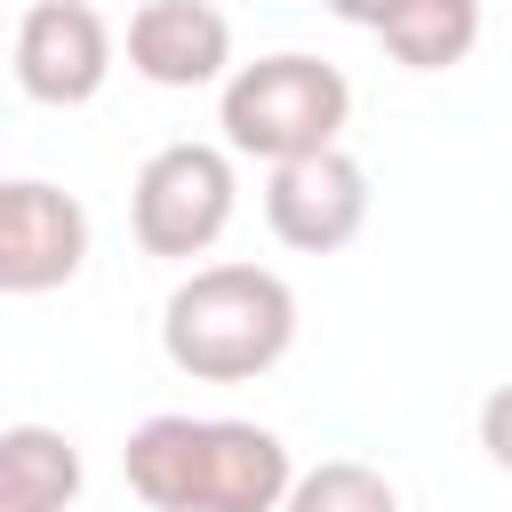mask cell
<instances>
[{
    "label": "cell",
    "mask_w": 512,
    "mask_h": 512,
    "mask_svg": "<svg viewBox=\"0 0 512 512\" xmlns=\"http://www.w3.org/2000/svg\"><path fill=\"white\" fill-rule=\"evenodd\" d=\"M144 512H280L296 456L272 424L240 416H144L120 448Z\"/></svg>",
    "instance_id": "obj_1"
},
{
    "label": "cell",
    "mask_w": 512,
    "mask_h": 512,
    "mask_svg": "<svg viewBox=\"0 0 512 512\" xmlns=\"http://www.w3.org/2000/svg\"><path fill=\"white\" fill-rule=\"evenodd\" d=\"M296 344V288L264 264H192L160 304V352L192 384H256Z\"/></svg>",
    "instance_id": "obj_2"
},
{
    "label": "cell",
    "mask_w": 512,
    "mask_h": 512,
    "mask_svg": "<svg viewBox=\"0 0 512 512\" xmlns=\"http://www.w3.org/2000/svg\"><path fill=\"white\" fill-rule=\"evenodd\" d=\"M344 120H352V80H344L328 56H304V48L232 64V72L216 80V128H224V152L264 160V168L336 144Z\"/></svg>",
    "instance_id": "obj_3"
},
{
    "label": "cell",
    "mask_w": 512,
    "mask_h": 512,
    "mask_svg": "<svg viewBox=\"0 0 512 512\" xmlns=\"http://www.w3.org/2000/svg\"><path fill=\"white\" fill-rule=\"evenodd\" d=\"M240 208V176L224 144H160L128 184V232L160 264H192L224 240Z\"/></svg>",
    "instance_id": "obj_4"
},
{
    "label": "cell",
    "mask_w": 512,
    "mask_h": 512,
    "mask_svg": "<svg viewBox=\"0 0 512 512\" xmlns=\"http://www.w3.org/2000/svg\"><path fill=\"white\" fill-rule=\"evenodd\" d=\"M264 224H272V240L296 248V256H336V248H352L360 224H368V168H360L344 144L272 160V176H264Z\"/></svg>",
    "instance_id": "obj_5"
},
{
    "label": "cell",
    "mask_w": 512,
    "mask_h": 512,
    "mask_svg": "<svg viewBox=\"0 0 512 512\" xmlns=\"http://www.w3.org/2000/svg\"><path fill=\"white\" fill-rule=\"evenodd\" d=\"M8 72L32 104L48 112H72L88 104L104 80H112V24L88 8V0H32L16 16V40H8Z\"/></svg>",
    "instance_id": "obj_6"
},
{
    "label": "cell",
    "mask_w": 512,
    "mask_h": 512,
    "mask_svg": "<svg viewBox=\"0 0 512 512\" xmlns=\"http://www.w3.org/2000/svg\"><path fill=\"white\" fill-rule=\"evenodd\" d=\"M88 264V208L48 176H0V296H48Z\"/></svg>",
    "instance_id": "obj_7"
},
{
    "label": "cell",
    "mask_w": 512,
    "mask_h": 512,
    "mask_svg": "<svg viewBox=\"0 0 512 512\" xmlns=\"http://www.w3.org/2000/svg\"><path fill=\"white\" fill-rule=\"evenodd\" d=\"M128 72L152 88H216L232 72V16L216 0H144L128 16Z\"/></svg>",
    "instance_id": "obj_8"
},
{
    "label": "cell",
    "mask_w": 512,
    "mask_h": 512,
    "mask_svg": "<svg viewBox=\"0 0 512 512\" xmlns=\"http://www.w3.org/2000/svg\"><path fill=\"white\" fill-rule=\"evenodd\" d=\"M80 448L56 424H0V512H72Z\"/></svg>",
    "instance_id": "obj_9"
},
{
    "label": "cell",
    "mask_w": 512,
    "mask_h": 512,
    "mask_svg": "<svg viewBox=\"0 0 512 512\" xmlns=\"http://www.w3.org/2000/svg\"><path fill=\"white\" fill-rule=\"evenodd\" d=\"M376 40L408 72H448V64H464L480 48V0H400L376 24Z\"/></svg>",
    "instance_id": "obj_10"
},
{
    "label": "cell",
    "mask_w": 512,
    "mask_h": 512,
    "mask_svg": "<svg viewBox=\"0 0 512 512\" xmlns=\"http://www.w3.org/2000/svg\"><path fill=\"white\" fill-rule=\"evenodd\" d=\"M280 512H400V488L376 464H360V456H328V464L288 480Z\"/></svg>",
    "instance_id": "obj_11"
},
{
    "label": "cell",
    "mask_w": 512,
    "mask_h": 512,
    "mask_svg": "<svg viewBox=\"0 0 512 512\" xmlns=\"http://www.w3.org/2000/svg\"><path fill=\"white\" fill-rule=\"evenodd\" d=\"M480 448H488L496 472H512V384H496V392L480 400Z\"/></svg>",
    "instance_id": "obj_12"
},
{
    "label": "cell",
    "mask_w": 512,
    "mask_h": 512,
    "mask_svg": "<svg viewBox=\"0 0 512 512\" xmlns=\"http://www.w3.org/2000/svg\"><path fill=\"white\" fill-rule=\"evenodd\" d=\"M392 8H400V0H328V16H344V24H360V32H376Z\"/></svg>",
    "instance_id": "obj_13"
}]
</instances>
